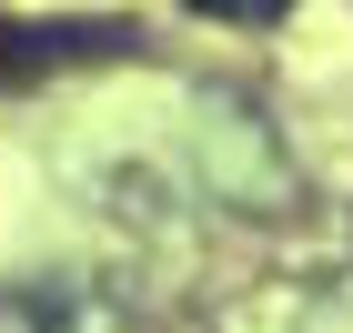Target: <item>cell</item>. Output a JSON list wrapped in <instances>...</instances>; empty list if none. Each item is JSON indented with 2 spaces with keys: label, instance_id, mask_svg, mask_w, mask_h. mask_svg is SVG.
Returning a JSON list of instances; mask_svg holds the SVG:
<instances>
[{
  "label": "cell",
  "instance_id": "obj_1",
  "mask_svg": "<svg viewBox=\"0 0 353 333\" xmlns=\"http://www.w3.org/2000/svg\"><path fill=\"white\" fill-rule=\"evenodd\" d=\"M121 30H21L0 21V81H30V71H51V61H81V51H111Z\"/></svg>",
  "mask_w": 353,
  "mask_h": 333
},
{
  "label": "cell",
  "instance_id": "obj_2",
  "mask_svg": "<svg viewBox=\"0 0 353 333\" xmlns=\"http://www.w3.org/2000/svg\"><path fill=\"white\" fill-rule=\"evenodd\" d=\"M192 10H202V21H243V30H272L283 10H293V0H192Z\"/></svg>",
  "mask_w": 353,
  "mask_h": 333
},
{
  "label": "cell",
  "instance_id": "obj_3",
  "mask_svg": "<svg viewBox=\"0 0 353 333\" xmlns=\"http://www.w3.org/2000/svg\"><path fill=\"white\" fill-rule=\"evenodd\" d=\"M0 333H51V323H41V303H0Z\"/></svg>",
  "mask_w": 353,
  "mask_h": 333
}]
</instances>
